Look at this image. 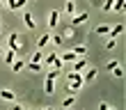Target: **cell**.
<instances>
[{
    "label": "cell",
    "mask_w": 126,
    "mask_h": 110,
    "mask_svg": "<svg viewBox=\"0 0 126 110\" xmlns=\"http://www.w3.org/2000/svg\"><path fill=\"white\" fill-rule=\"evenodd\" d=\"M80 85H83V73H76L73 80H69V87H66V90H69L71 94H76V92L80 90Z\"/></svg>",
    "instance_id": "1"
},
{
    "label": "cell",
    "mask_w": 126,
    "mask_h": 110,
    "mask_svg": "<svg viewBox=\"0 0 126 110\" xmlns=\"http://www.w3.org/2000/svg\"><path fill=\"white\" fill-rule=\"evenodd\" d=\"M21 48H23V46L18 44V34L12 32V34H9V50H14L16 55H21Z\"/></svg>",
    "instance_id": "2"
},
{
    "label": "cell",
    "mask_w": 126,
    "mask_h": 110,
    "mask_svg": "<svg viewBox=\"0 0 126 110\" xmlns=\"http://www.w3.org/2000/svg\"><path fill=\"white\" fill-rule=\"evenodd\" d=\"M44 62H46V64H50V67H55V69H60V67H62V60L57 57V53H48Z\"/></svg>",
    "instance_id": "3"
},
{
    "label": "cell",
    "mask_w": 126,
    "mask_h": 110,
    "mask_svg": "<svg viewBox=\"0 0 126 110\" xmlns=\"http://www.w3.org/2000/svg\"><path fill=\"white\" fill-rule=\"evenodd\" d=\"M87 18H90V14H87V12L78 14V16H73V25H71V28H76V25H83V23H85Z\"/></svg>",
    "instance_id": "4"
},
{
    "label": "cell",
    "mask_w": 126,
    "mask_h": 110,
    "mask_svg": "<svg viewBox=\"0 0 126 110\" xmlns=\"http://www.w3.org/2000/svg\"><path fill=\"white\" fill-rule=\"evenodd\" d=\"M85 69H87V60H85V57H80V60H78L76 64H73V69H71V71H78V73H83Z\"/></svg>",
    "instance_id": "5"
},
{
    "label": "cell",
    "mask_w": 126,
    "mask_h": 110,
    "mask_svg": "<svg viewBox=\"0 0 126 110\" xmlns=\"http://www.w3.org/2000/svg\"><path fill=\"white\" fill-rule=\"evenodd\" d=\"M83 73H85V76H83V83H92V80L96 78V69H85Z\"/></svg>",
    "instance_id": "6"
},
{
    "label": "cell",
    "mask_w": 126,
    "mask_h": 110,
    "mask_svg": "<svg viewBox=\"0 0 126 110\" xmlns=\"http://www.w3.org/2000/svg\"><path fill=\"white\" fill-rule=\"evenodd\" d=\"M57 21H60V12H50L48 14V28H55Z\"/></svg>",
    "instance_id": "7"
},
{
    "label": "cell",
    "mask_w": 126,
    "mask_h": 110,
    "mask_svg": "<svg viewBox=\"0 0 126 110\" xmlns=\"http://www.w3.org/2000/svg\"><path fill=\"white\" fill-rule=\"evenodd\" d=\"M0 96H2L5 101H16V94H14L12 90H2V92H0Z\"/></svg>",
    "instance_id": "8"
},
{
    "label": "cell",
    "mask_w": 126,
    "mask_h": 110,
    "mask_svg": "<svg viewBox=\"0 0 126 110\" xmlns=\"http://www.w3.org/2000/svg\"><path fill=\"white\" fill-rule=\"evenodd\" d=\"M23 21H25V25L30 28V30H34V18H32V14H30V12H25V14H23Z\"/></svg>",
    "instance_id": "9"
},
{
    "label": "cell",
    "mask_w": 126,
    "mask_h": 110,
    "mask_svg": "<svg viewBox=\"0 0 126 110\" xmlns=\"http://www.w3.org/2000/svg\"><path fill=\"white\" fill-rule=\"evenodd\" d=\"M122 32H124V23L115 25V28H110V32H108V34H110V37H112V39H115V37H117V34H122Z\"/></svg>",
    "instance_id": "10"
},
{
    "label": "cell",
    "mask_w": 126,
    "mask_h": 110,
    "mask_svg": "<svg viewBox=\"0 0 126 110\" xmlns=\"http://www.w3.org/2000/svg\"><path fill=\"white\" fill-rule=\"evenodd\" d=\"M76 57H78V55L73 53V50H69V53H64V55H60V60H62V62H73V60H76Z\"/></svg>",
    "instance_id": "11"
},
{
    "label": "cell",
    "mask_w": 126,
    "mask_h": 110,
    "mask_svg": "<svg viewBox=\"0 0 126 110\" xmlns=\"http://www.w3.org/2000/svg\"><path fill=\"white\" fill-rule=\"evenodd\" d=\"M92 32H94V34H108V32H110V25H96Z\"/></svg>",
    "instance_id": "12"
},
{
    "label": "cell",
    "mask_w": 126,
    "mask_h": 110,
    "mask_svg": "<svg viewBox=\"0 0 126 110\" xmlns=\"http://www.w3.org/2000/svg\"><path fill=\"white\" fill-rule=\"evenodd\" d=\"M7 5H9L12 9H21V7L25 5V0H7Z\"/></svg>",
    "instance_id": "13"
},
{
    "label": "cell",
    "mask_w": 126,
    "mask_h": 110,
    "mask_svg": "<svg viewBox=\"0 0 126 110\" xmlns=\"http://www.w3.org/2000/svg\"><path fill=\"white\" fill-rule=\"evenodd\" d=\"M44 90H46V94H53V92H55V80H48V78H46V85H44Z\"/></svg>",
    "instance_id": "14"
},
{
    "label": "cell",
    "mask_w": 126,
    "mask_h": 110,
    "mask_svg": "<svg viewBox=\"0 0 126 110\" xmlns=\"http://www.w3.org/2000/svg\"><path fill=\"white\" fill-rule=\"evenodd\" d=\"M73 53H76L78 57H83V55L87 53V46H85V44H80V46H76V48H73Z\"/></svg>",
    "instance_id": "15"
},
{
    "label": "cell",
    "mask_w": 126,
    "mask_h": 110,
    "mask_svg": "<svg viewBox=\"0 0 126 110\" xmlns=\"http://www.w3.org/2000/svg\"><path fill=\"white\" fill-rule=\"evenodd\" d=\"M14 60H16V53H14V50H7V55H5V62H7V64H12Z\"/></svg>",
    "instance_id": "16"
},
{
    "label": "cell",
    "mask_w": 126,
    "mask_h": 110,
    "mask_svg": "<svg viewBox=\"0 0 126 110\" xmlns=\"http://www.w3.org/2000/svg\"><path fill=\"white\" fill-rule=\"evenodd\" d=\"M57 73H60V69H55V67H53V69L46 73V78H48V80H55V78H57Z\"/></svg>",
    "instance_id": "17"
},
{
    "label": "cell",
    "mask_w": 126,
    "mask_h": 110,
    "mask_svg": "<svg viewBox=\"0 0 126 110\" xmlns=\"http://www.w3.org/2000/svg\"><path fill=\"white\" fill-rule=\"evenodd\" d=\"M64 9H66V14H71V16H73V12H76V5H73V0H69V2H66Z\"/></svg>",
    "instance_id": "18"
},
{
    "label": "cell",
    "mask_w": 126,
    "mask_h": 110,
    "mask_svg": "<svg viewBox=\"0 0 126 110\" xmlns=\"http://www.w3.org/2000/svg\"><path fill=\"white\" fill-rule=\"evenodd\" d=\"M12 69L14 71H21V69H23V60H14L12 62Z\"/></svg>",
    "instance_id": "19"
},
{
    "label": "cell",
    "mask_w": 126,
    "mask_h": 110,
    "mask_svg": "<svg viewBox=\"0 0 126 110\" xmlns=\"http://www.w3.org/2000/svg\"><path fill=\"white\" fill-rule=\"evenodd\" d=\"M112 9L115 12H122L124 9V0H115V2H112Z\"/></svg>",
    "instance_id": "20"
},
{
    "label": "cell",
    "mask_w": 126,
    "mask_h": 110,
    "mask_svg": "<svg viewBox=\"0 0 126 110\" xmlns=\"http://www.w3.org/2000/svg\"><path fill=\"white\" fill-rule=\"evenodd\" d=\"M48 41H50V34H41V37H39V48H41V46H46Z\"/></svg>",
    "instance_id": "21"
},
{
    "label": "cell",
    "mask_w": 126,
    "mask_h": 110,
    "mask_svg": "<svg viewBox=\"0 0 126 110\" xmlns=\"http://www.w3.org/2000/svg\"><path fill=\"white\" fill-rule=\"evenodd\" d=\"M112 76H115V78H122V76H124V69H122V67H115V69H112Z\"/></svg>",
    "instance_id": "22"
},
{
    "label": "cell",
    "mask_w": 126,
    "mask_h": 110,
    "mask_svg": "<svg viewBox=\"0 0 126 110\" xmlns=\"http://www.w3.org/2000/svg\"><path fill=\"white\" fill-rule=\"evenodd\" d=\"M112 9V0H106V2H103V12H110Z\"/></svg>",
    "instance_id": "23"
},
{
    "label": "cell",
    "mask_w": 126,
    "mask_h": 110,
    "mask_svg": "<svg viewBox=\"0 0 126 110\" xmlns=\"http://www.w3.org/2000/svg\"><path fill=\"white\" fill-rule=\"evenodd\" d=\"M32 62H37V64H41V53H39V50H37V53L32 55Z\"/></svg>",
    "instance_id": "24"
},
{
    "label": "cell",
    "mask_w": 126,
    "mask_h": 110,
    "mask_svg": "<svg viewBox=\"0 0 126 110\" xmlns=\"http://www.w3.org/2000/svg\"><path fill=\"white\" fill-rule=\"evenodd\" d=\"M71 103H73V94H71V96H66V99H64V103H62V106H64V108H69Z\"/></svg>",
    "instance_id": "25"
},
{
    "label": "cell",
    "mask_w": 126,
    "mask_h": 110,
    "mask_svg": "<svg viewBox=\"0 0 126 110\" xmlns=\"http://www.w3.org/2000/svg\"><path fill=\"white\" fill-rule=\"evenodd\" d=\"M115 67H119V62H117V60H110V62H108V69H110V71H112Z\"/></svg>",
    "instance_id": "26"
},
{
    "label": "cell",
    "mask_w": 126,
    "mask_h": 110,
    "mask_svg": "<svg viewBox=\"0 0 126 110\" xmlns=\"http://www.w3.org/2000/svg\"><path fill=\"white\" fill-rule=\"evenodd\" d=\"M115 46H117V41H115V39H110V41H108V44H106V48H108V50H112V48H115Z\"/></svg>",
    "instance_id": "27"
},
{
    "label": "cell",
    "mask_w": 126,
    "mask_h": 110,
    "mask_svg": "<svg viewBox=\"0 0 126 110\" xmlns=\"http://www.w3.org/2000/svg\"><path fill=\"white\" fill-rule=\"evenodd\" d=\"M30 69H32V71H39V69H41V64H37V62H30Z\"/></svg>",
    "instance_id": "28"
},
{
    "label": "cell",
    "mask_w": 126,
    "mask_h": 110,
    "mask_svg": "<svg viewBox=\"0 0 126 110\" xmlns=\"http://www.w3.org/2000/svg\"><path fill=\"white\" fill-rule=\"evenodd\" d=\"M99 110H115V108H108V103H99Z\"/></svg>",
    "instance_id": "29"
},
{
    "label": "cell",
    "mask_w": 126,
    "mask_h": 110,
    "mask_svg": "<svg viewBox=\"0 0 126 110\" xmlns=\"http://www.w3.org/2000/svg\"><path fill=\"white\" fill-rule=\"evenodd\" d=\"M12 110H23V108H21V106H14V108H12Z\"/></svg>",
    "instance_id": "30"
},
{
    "label": "cell",
    "mask_w": 126,
    "mask_h": 110,
    "mask_svg": "<svg viewBox=\"0 0 126 110\" xmlns=\"http://www.w3.org/2000/svg\"><path fill=\"white\" fill-rule=\"evenodd\" d=\"M44 110H55V108H44Z\"/></svg>",
    "instance_id": "31"
},
{
    "label": "cell",
    "mask_w": 126,
    "mask_h": 110,
    "mask_svg": "<svg viewBox=\"0 0 126 110\" xmlns=\"http://www.w3.org/2000/svg\"><path fill=\"white\" fill-rule=\"evenodd\" d=\"M0 53H2V46H0Z\"/></svg>",
    "instance_id": "32"
},
{
    "label": "cell",
    "mask_w": 126,
    "mask_h": 110,
    "mask_svg": "<svg viewBox=\"0 0 126 110\" xmlns=\"http://www.w3.org/2000/svg\"><path fill=\"white\" fill-rule=\"evenodd\" d=\"M0 7H2V0H0Z\"/></svg>",
    "instance_id": "33"
},
{
    "label": "cell",
    "mask_w": 126,
    "mask_h": 110,
    "mask_svg": "<svg viewBox=\"0 0 126 110\" xmlns=\"http://www.w3.org/2000/svg\"><path fill=\"white\" fill-rule=\"evenodd\" d=\"M92 2H96V0H92Z\"/></svg>",
    "instance_id": "34"
}]
</instances>
